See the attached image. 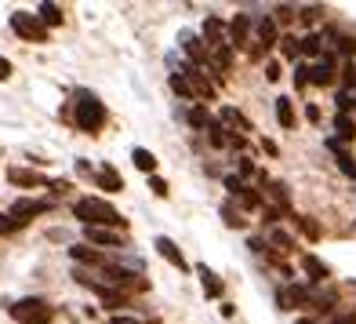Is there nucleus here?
Listing matches in <instances>:
<instances>
[{
    "instance_id": "1",
    "label": "nucleus",
    "mask_w": 356,
    "mask_h": 324,
    "mask_svg": "<svg viewBox=\"0 0 356 324\" xmlns=\"http://www.w3.org/2000/svg\"><path fill=\"white\" fill-rule=\"evenodd\" d=\"M73 215L84 222V226H120V230H124L120 212L109 201H99V197H80L73 204Z\"/></svg>"
},
{
    "instance_id": "17",
    "label": "nucleus",
    "mask_w": 356,
    "mask_h": 324,
    "mask_svg": "<svg viewBox=\"0 0 356 324\" xmlns=\"http://www.w3.org/2000/svg\"><path fill=\"white\" fill-rule=\"evenodd\" d=\"M258 40H262L266 47L277 44V19H269V15H266V19H258Z\"/></svg>"
},
{
    "instance_id": "35",
    "label": "nucleus",
    "mask_w": 356,
    "mask_h": 324,
    "mask_svg": "<svg viewBox=\"0 0 356 324\" xmlns=\"http://www.w3.org/2000/svg\"><path fill=\"white\" fill-rule=\"evenodd\" d=\"M4 230H11V226H8V219H4V215H0V233H4Z\"/></svg>"
},
{
    "instance_id": "30",
    "label": "nucleus",
    "mask_w": 356,
    "mask_h": 324,
    "mask_svg": "<svg viewBox=\"0 0 356 324\" xmlns=\"http://www.w3.org/2000/svg\"><path fill=\"white\" fill-rule=\"evenodd\" d=\"M298 226H302V233H305V237H313V240L320 237V230H316V222H309V219H298Z\"/></svg>"
},
{
    "instance_id": "13",
    "label": "nucleus",
    "mask_w": 356,
    "mask_h": 324,
    "mask_svg": "<svg viewBox=\"0 0 356 324\" xmlns=\"http://www.w3.org/2000/svg\"><path fill=\"white\" fill-rule=\"evenodd\" d=\"M200 270V281H204V295L207 299H222V277L215 270H207V266H197Z\"/></svg>"
},
{
    "instance_id": "32",
    "label": "nucleus",
    "mask_w": 356,
    "mask_h": 324,
    "mask_svg": "<svg viewBox=\"0 0 356 324\" xmlns=\"http://www.w3.org/2000/svg\"><path fill=\"white\" fill-rule=\"evenodd\" d=\"M266 77H269V80H280V62H269V66H266Z\"/></svg>"
},
{
    "instance_id": "19",
    "label": "nucleus",
    "mask_w": 356,
    "mask_h": 324,
    "mask_svg": "<svg viewBox=\"0 0 356 324\" xmlns=\"http://www.w3.org/2000/svg\"><path fill=\"white\" fill-rule=\"evenodd\" d=\"M302 266H305V273H309V281H323V277H327V266H323L316 255H305Z\"/></svg>"
},
{
    "instance_id": "3",
    "label": "nucleus",
    "mask_w": 356,
    "mask_h": 324,
    "mask_svg": "<svg viewBox=\"0 0 356 324\" xmlns=\"http://www.w3.org/2000/svg\"><path fill=\"white\" fill-rule=\"evenodd\" d=\"M11 317L19 324H51L55 321V306L44 299H19L11 306Z\"/></svg>"
},
{
    "instance_id": "7",
    "label": "nucleus",
    "mask_w": 356,
    "mask_h": 324,
    "mask_svg": "<svg viewBox=\"0 0 356 324\" xmlns=\"http://www.w3.org/2000/svg\"><path fill=\"white\" fill-rule=\"evenodd\" d=\"M153 248L160 252V259H164V263H171V266H178V270H186V255L178 252V245H175L171 237H156Z\"/></svg>"
},
{
    "instance_id": "24",
    "label": "nucleus",
    "mask_w": 356,
    "mask_h": 324,
    "mask_svg": "<svg viewBox=\"0 0 356 324\" xmlns=\"http://www.w3.org/2000/svg\"><path fill=\"white\" fill-rule=\"evenodd\" d=\"M334 128H338V135H342V139H353L356 135V124L346 117V113H338V117H334Z\"/></svg>"
},
{
    "instance_id": "6",
    "label": "nucleus",
    "mask_w": 356,
    "mask_h": 324,
    "mask_svg": "<svg viewBox=\"0 0 356 324\" xmlns=\"http://www.w3.org/2000/svg\"><path fill=\"white\" fill-rule=\"evenodd\" d=\"M204 44H207V52H222V47H229V40H225V26L222 19H215V15H207V22H204Z\"/></svg>"
},
{
    "instance_id": "26",
    "label": "nucleus",
    "mask_w": 356,
    "mask_h": 324,
    "mask_svg": "<svg viewBox=\"0 0 356 324\" xmlns=\"http://www.w3.org/2000/svg\"><path fill=\"white\" fill-rule=\"evenodd\" d=\"M320 47H323V40H320L316 33H309V37L302 40V52H305V55H320Z\"/></svg>"
},
{
    "instance_id": "9",
    "label": "nucleus",
    "mask_w": 356,
    "mask_h": 324,
    "mask_svg": "<svg viewBox=\"0 0 356 324\" xmlns=\"http://www.w3.org/2000/svg\"><path fill=\"white\" fill-rule=\"evenodd\" d=\"M84 237L91 245H106V248H120V233L106 230V226H84Z\"/></svg>"
},
{
    "instance_id": "31",
    "label": "nucleus",
    "mask_w": 356,
    "mask_h": 324,
    "mask_svg": "<svg viewBox=\"0 0 356 324\" xmlns=\"http://www.w3.org/2000/svg\"><path fill=\"white\" fill-rule=\"evenodd\" d=\"M273 245H277V248H284V252H287V248H291V237H287L284 230H273Z\"/></svg>"
},
{
    "instance_id": "16",
    "label": "nucleus",
    "mask_w": 356,
    "mask_h": 324,
    "mask_svg": "<svg viewBox=\"0 0 356 324\" xmlns=\"http://www.w3.org/2000/svg\"><path fill=\"white\" fill-rule=\"evenodd\" d=\"M37 11H40V22H44V26H62V8L51 4V0H44Z\"/></svg>"
},
{
    "instance_id": "27",
    "label": "nucleus",
    "mask_w": 356,
    "mask_h": 324,
    "mask_svg": "<svg viewBox=\"0 0 356 324\" xmlns=\"http://www.w3.org/2000/svg\"><path fill=\"white\" fill-rule=\"evenodd\" d=\"M280 44H284V55H287V59H295V55L302 52V40H295V37H284Z\"/></svg>"
},
{
    "instance_id": "4",
    "label": "nucleus",
    "mask_w": 356,
    "mask_h": 324,
    "mask_svg": "<svg viewBox=\"0 0 356 324\" xmlns=\"http://www.w3.org/2000/svg\"><path fill=\"white\" fill-rule=\"evenodd\" d=\"M11 29L22 40H33V44H44L47 40V26L40 22V15H29V11H15L11 15Z\"/></svg>"
},
{
    "instance_id": "33",
    "label": "nucleus",
    "mask_w": 356,
    "mask_h": 324,
    "mask_svg": "<svg viewBox=\"0 0 356 324\" xmlns=\"http://www.w3.org/2000/svg\"><path fill=\"white\" fill-rule=\"evenodd\" d=\"M8 77H11V62L0 55V80H8Z\"/></svg>"
},
{
    "instance_id": "25",
    "label": "nucleus",
    "mask_w": 356,
    "mask_h": 324,
    "mask_svg": "<svg viewBox=\"0 0 356 324\" xmlns=\"http://www.w3.org/2000/svg\"><path fill=\"white\" fill-rule=\"evenodd\" d=\"M207 132H211V146H218V150H222V146H229V142H233L229 135H225V128H222V124H211Z\"/></svg>"
},
{
    "instance_id": "18",
    "label": "nucleus",
    "mask_w": 356,
    "mask_h": 324,
    "mask_svg": "<svg viewBox=\"0 0 356 324\" xmlns=\"http://www.w3.org/2000/svg\"><path fill=\"white\" fill-rule=\"evenodd\" d=\"M131 160H135V168H138V171H145V175H153V171H156V157H153L149 150H142V146L131 153Z\"/></svg>"
},
{
    "instance_id": "14",
    "label": "nucleus",
    "mask_w": 356,
    "mask_h": 324,
    "mask_svg": "<svg viewBox=\"0 0 356 324\" xmlns=\"http://www.w3.org/2000/svg\"><path fill=\"white\" fill-rule=\"evenodd\" d=\"M8 179H11L15 186H44V183H47L40 171H26V168H11Z\"/></svg>"
},
{
    "instance_id": "34",
    "label": "nucleus",
    "mask_w": 356,
    "mask_h": 324,
    "mask_svg": "<svg viewBox=\"0 0 356 324\" xmlns=\"http://www.w3.org/2000/svg\"><path fill=\"white\" fill-rule=\"evenodd\" d=\"M109 324H138V321H135V317H113Z\"/></svg>"
},
{
    "instance_id": "20",
    "label": "nucleus",
    "mask_w": 356,
    "mask_h": 324,
    "mask_svg": "<svg viewBox=\"0 0 356 324\" xmlns=\"http://www.w3.org/2000/svg\"><path fill=\"white\" fill-rule=\"evenodd\" d=\"M327 146H331V150L338 153V168H342L346 175H353V179H356V164H353V157H349V153L342 150V146H338V139H331Z\"/></svg>"
},
{
    "instance_id": "36",
    "label": "nucleus",
    "mask_w": 356,
    "mask_h": 324,
    "mask_svg": "<svg viewBox=\"0 0 356 324\" xmlns=\"http://www.w3.org/2000/svg\"><path fill=\"white\" fill-rule=\"evenodd\" d=\"M298 324H313V321H305V317H302V321H298Z\"/></svg>"
},
{
    "instance_id": "29",
    "label": "nucleus",
    "mask_w": 356,
    "mask_h": 324,
    "mask_svg": "<svg viewBox=\"0 0 356 324\" xmlns=\"http://www.w3.org/2000/svg\"><path fill=\"white\" fill-rule=\"evenodd\" d=\"M149 190L156 193V197H168V183H164V179H156V175H149Z\"/></svg>"
},
{
    "instance_id": "21",
    "label": "nucleus",
    "mask_w": 356,
    "mask_h": 324,
    "mask_svg": "<svg viewBox=\"0 0 356 324\" xmlns=\"http://www.w3.org/2000/svg\"><path fill=\"white\" fill-rule=\"evenodd\" d=\"M277 121L284 128H295V109H291V99H277Z\"/></svg>"
},
{
    "instance_id": "28",
    "label": "nucleus",
    "mask_w": 356,
    "mask_h": 324,
    "mask_svg": "<svg viewBox=\"0 0 356 324\" xmlns=\"http://www.w3.org/2000/svg\"><path fill=\"white\" fill-rule=\"evenodd\" d=\"M222 215H225V226H236V230H240V226H244V219H240V215L233 212V208H229V204H225V208H222Z\"/></svg>"
},
{
    "instance_id": "5",
    "label": "nucleus",
    "mask_w": 356,
    "mask_h": 324,
    "mask_svg": "<svg viewBox=\"0 0 356 324\" xmlns=\"http://www.w3.org/2000/svg\"><path fill=\"white\" fill-rule=\"evenodd\" d=\"M51 201H33V197H22V201H15L11 204V212H8V226L15 230V226H22V222H29L33 215H44V212H51Z\"/></svg>"
},
{
    "instance_id": "2",
    "label": "nucleus",
    "mask_w": 356,
    "mask_h": 324,
    "mask_svg": "<svg viewBox=\"0 0 356 324\" xmlns=\"http://www.w3.org/2000/svg\"><path fill=\"white\" fill-rule=\"evenodd\" d=\"M73 121H76V128L80 132H88V135H95L99 128L106 124V106L99 102V95H91V91H76L73 95Z\"/></svg>"
},
{
    "instance_id": "12",
    "label": "nucleus",
    "mask_w": 356,
    "mask_h": 324,
    "mask_svg": "<svg viewBox=\"0 0 356 324\" xmlns=\"http://www.w3.org/2000/svg\"><path fill=\"white\" fill-rule=\"evenodd\" d=\"M331 77H334V59L331 55H323L316 66H309V80H313V84H331Z\"/></svg>"
},
{
    "instance_id": "23",
    "label": "nucleus",
    "mask_w": 356,
    "mask_h": 324,
    "mask_svg": "<svg viewBox=\"0 0 356 324\" xmlns=\"http://www.w3.org/2000/svg\"><path fill=\"white\" fill-rule=\"evenodd\" d=\"M186 121H189L193 128H211V117H207V109H204V106H193V109L186 113Z\"/></svg>"
},
{
    "instance_id": "10",
    "label": "nucleus",
    "mask_w": 356,
    "mask_h": 324,
    "mask_svg": "<svg viewBox=\"0 0 356 324\" xmlns=\"http://www.w3.org/2000/svg\"><path fill=\"white\" fill-rule=\"evenodd\" d=\"M248 29H251V15H236V19L229 22V47H244Z\"/></svg>"
},
{
    "instance_id": "8",
    "label": "nucleus",
    "mask_w": 356,
    "mask_h": 324,
    "mask_svg": "<svg viewBox=\"0 0 356 324\" xmlns=\"http://www.w3.org/2000/svg\"><path fill=\"white\" fill-rule=\"evenodd\" d=\"M178 40H182V47H186V55L193 59V66H200V62H211V52H207V44H200L197 37L189 33V29H186V33L178 37Z\"/></svg>"
},
{
    "instance_id": "15",
    "label": "nucleus",
    "mask_w": 356,
    "mask_h": 324,
    "mask_svg": "<svg viewBox=\"0 0 356 324\" xmlns=\"http://www.w3.org/2000/svg\"><path fill=\"white\" fill-rule=\"evenodd\" d=\"M70 255L76 259V263H91V266H106V255H102V252H95V248H84V245H76V248H70Z\"/></svg>"
},
{
    "instance_id": "11",
    "label": "nucleus",
    "mask_w": 356,
    "mask_h": 324,
    "mask_svg": "<svg viewBox=\"0 0 356 324\" xmlns=\"http://www.w3.org/2000/svg\"><path fill=\"white\" fill-rule=\"evenodd\" d=\"M95 186L106 190V193H120V190H124V179H120V175L113 171L109 164H106L102 171H95Z\"/></svg>"
},
{
    "instance_id": "22",
    "label": "nucleus",
    "mask_w": 356,
    "mask_h": 324,
    "mask_svg": "<svg viewBox=\"0 0 356 324\" xmlns=\"http://www.w3.org/2000/svg\"><path fill=\"white\" fill-rule=\"evenodd\" d=\"M222 121L229 124V128H240V132H251V124L244 121V113H236V109H229V106L222 109Z\"/></svg>"
}]
</instances>
